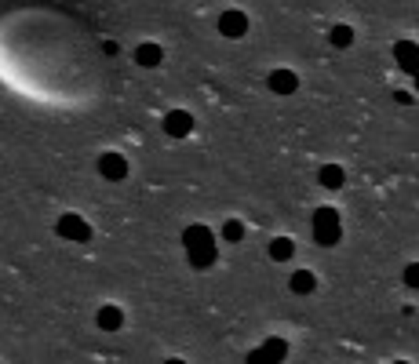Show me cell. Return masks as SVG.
<instances>
[{"label":"cell","mask_w":419,"mask_h":364,"mask_svg":"<svg viewBox=\"0 0 419 364\" xmlns=\"http://www.w3.org/2000/svg\"><path fill=\"white\" fill-rule=\"evenodd\" d=\"M95 324H99L102 331H121V324H124V313H121V306L106 303L99 313H95Z\"/></svg>","instance_id":"11"},{"label":"cell","mask_w":419,"mask_h":364,"mask_svg":"<svg viewBox=\"0 0 419 364\" xmlns=\"http://www.w3.org/2000/svg\"><path fill=\"white\" fill-rule=\"evenodd\" d=\"M99 175L109 179V182L128 179V161H124L121 153H102V157H99Z\"/></svg>","instance_id":"5"},{"label":"cell","mask_w":419,"mask_h":364,"mask_svg":"<svg viewBox=\"0 0 419 364\" xmlns=\"http://www.w3.org/2000/svg\"><path fill=\"white\" fill-rule=\"evenodd\" d=\"M281 361V357H288V342L284 339H266L263 346H259V350H252L248 354V361Z\"/></svg>","instance_id":"10"},{"label":"cell","mask_w":419,"mask_h":364,"mask_svg":"<svg viewBox=\"0 0 419 364\" xmlns=\"http://www.w3.org/2000/svg\"><path fill=\"white\" fill-rule=\"evenodd\" d=\"M343 237V226H340V212L335 208H317L314 212V241L321 248H335Z\"/></svg>","instance_id":"1"},{"label":"cell","mask_w":419,"mask_h":364,"mask_svg":"<svg viewBox=\"0 0 419 364\" xmlns=\"http://www.w3.org/2000/svg\"><path fill=\"white\" fill-rule=\"evenodd\" d=\"M317 182L325 186V189H340V186L346 182V171H343L340 164H325V168L317 171Z\"/></svg>","instance_id":"12"},{"label":"cell","mask_w":419,"mask_h":364,"mask_svg":"<svg viewBox=\"0 0 419 364\" xmlns=\"http://www.w3.org/2000/svg\"><path fill=\"white\" fill-rule=\"evenodd\" d=\"M405 284H409V288H419V266H416V262L405 270Z\"/></svg>","instance_id":"18"},{"label":"cell","mask_w":419,"mask_h":364,"mask_svg":"<svg viewBox=\"0 0 419 364\" xmlns=\"http://www.w3.org/2000/svg\"><path fill=\"white\" fill-rule=\"evenodd\" d=\"M266 84H270V91H277V95H292L299 88V77L292 70H273L266 77Z\"/></svg>","instance_id":"8"},{"label":"cell","mask_w":419,"mask_h":364,"mask_svg":"<svg viewBox=\"0 0 419 364\" xmlns=\"http://www.w3.org/2000/svg\"><path fill=\"white\" fill-rule=\"evenodd\" d=\"M328 40H332V47H340V52H346V47L353 44V29H350V26H332Z\"/></svg>","instance_id":"16"},{"label":"cell","mask_w":419,"mask_h":364,"mask_svg":"<svg viewBox=\"0 0 419 364\" xmlns=\"http://www.w3.org/2000/svg\"><path fill=\"white\" fill-rule=\"evenodd\" d=\"M288 288H292L296 295H310V292L317 288V277H314L310 270H296L292 280H288Z\"/></svg>","instance_id":"14"},{"label":"cell","mask_w":419,"mask_h":364,"mask_svg":"<svg viewBox=\"0 0 419 364\" xmlns=\"http://www.w3.org/2000/svg\"><path fill=\"white\" fill-rule=\"evenodd\" d=\"M292 255H296V244L288 241V237H273V241H270V259L273 262H288Z\"/></svg>","instance_id":"15"},{"label":"cell","mask_w":419,"mask_h":364,"mask_svg":"<svg viewBox=\"0 0 419 364\" xmlns=\"http://www.w3.org/2000/svg\"><path fill=\"white\" fill-rule=\"evenodd\" d=\"M208 241H215V233L208 230V226H201V223H193V226L183 230V244H186V248H193V244H208Z\"/></svg>","instance_id":"13"},{"label":"cell","mask_w":419,"mask_h":364,"mask_svg":"<svg viewBox=\"0 0 419 364\" xmlns=\"http://www.w3.org/2000/svg\"><path fill=\"white\" fill-rule=\"evenodd\" d=\"M186 259H190L193 270H208V266H215V259H219V244L215 241L193 244V248H186Z\"/></svg>","instance_id":"4"},{"label":"cell","mask_w":419,"mask_h":364,"mask_svg":"<svg viewBox=\"0 0 419 364\" xmlns=\"http://www.w3.org/2000/svg\"><path fill=\"white\" fill-rule=\"evenodd\" d=\"M394 58H397V66L405 70V73H416V70H419L416 40H397V44H394Z\"/></svg>","instance_id":"7"},{"label":"cell","mask_w":419,"mask_h":364,"mask_svg":"<svg viewBox=\"0 0 419 364\" xmlns=\"http://www.w3.org/2000/svg\"><path fill=\"white\" fill-rule=\"evenodd\" d=\"M135 62H139L142 70H153V66H160V62H165V52H160V44L146 40V44L135 47Z\"/></svg>","instance_id":"9"},{"label":"cell","mask_w":419,"mask_h":364,"mask_svg":"<svg viewBox=\"0 0 419 364\" xmlns=\"http://www.w3.org/2000/svg\"><path fill=\"white\" fill-rule=\"evenodd\" d=\"M172 139H186L193 132V117L186 113V109H172V113H165V124H160Z\"/></svg>","instance_id":"6"},{"label":"cell","mask_w":419,"mask_h":364,"mask_svg":"<svg viewBox=\"0 0 419 364\" xmlns=\"http://www.w3.org/2000/svg\"><path fill=\"white\" fill-rule=\"evenodd\" d=\"M394 99H397L401 106H412V102H416V99H412V91H397V95H394Z\"/></svg>","instance_id":"19"},{"label":"cell","mask_w":419,"mask_h":364,"mask_svg":"<svg viewBox=\"0 0 419 364\" xmlns=\"http://www.w3.org/2000/svg\"><path fill=\"white\" fill-rule=\"evenodd\" d=\"M241 237H245V223L241 219H227L222 223V241H241Z\"/></svg>","instance_id":"17"},{"label":"cell","mask_w":419,"mask_h":364,"mask_svg":"<svg viewBox=\"0 0 419 364\" xmlns=\"http://www.w3.org/2000/svg\"><path fill=\"white\" fill-rule=\"evenodd\" d=\"M219 33L227 37V40H241V37L248 33V15L237 11V8L222 11V15H219Z\"/></svg>","instance_id":"2"},{"label":"cell","mask_w":419,"mask_h":364,"mask_svg":"<svg viewBox=\"0 0 419 364\" xmlns=\"http://www.w3.org/2000/svg\"><path fill=\"white\" fill-rule=\"evenodd\" d=\"M59 237H66V241H91V226L84 223L80 215H59Z\"/></svg>","instance_id":"3"}]
</instances>
